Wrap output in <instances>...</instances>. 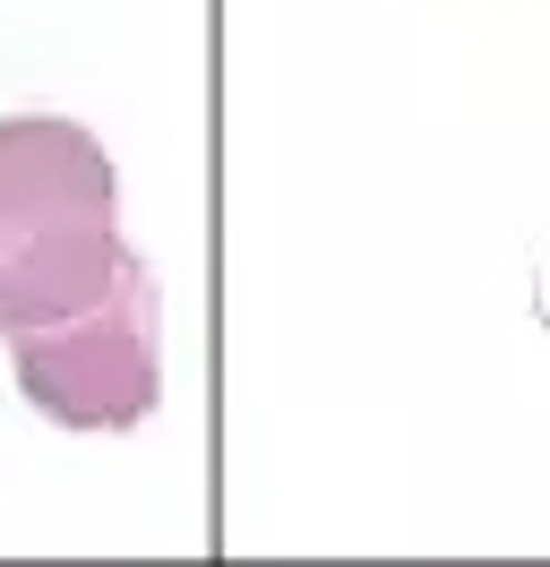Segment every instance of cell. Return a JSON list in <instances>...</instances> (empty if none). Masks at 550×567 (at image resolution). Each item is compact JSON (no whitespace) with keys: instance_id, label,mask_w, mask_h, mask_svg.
<instances>
[{"instance_id":"6da1fadb","label":"cell","mask_w":550,"mask_h":567,"mask_svg":"<svg viewBox=\"0 0 550 567\" xmlns=\"http://www.w3.org/2000/svg\"><path fill=\"white\" fill-rule=\"evenodd\" d=\"M121 181L61 112L0 121V336L95 310L121 276Z\"/></svg>"},{"instance_id":"7a4b0ae2","label":"cell","mask_w":550,"mask_h":567,"mask_svg":"<svg viewBox=\"0 0 550 567\" xmlns=\"http://www.w3.org/2000/svg\"><path fill=\"white\" fill-rule=\"evenodd\" d=\"M9 370L43 422L61 430H138L164 395V353H155V276L146 258H121V276L95 310L52 327H9Z\"/></svg>"}]
</instances>
